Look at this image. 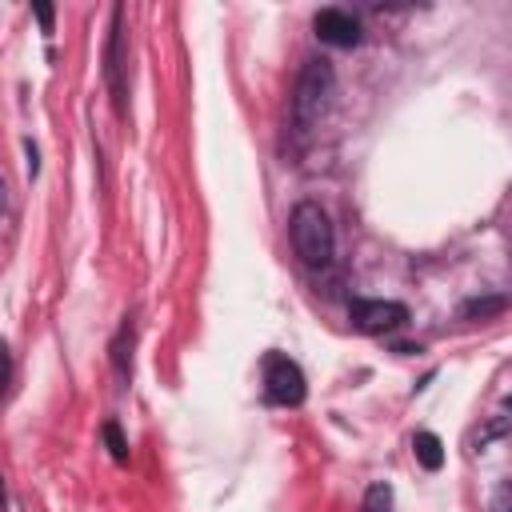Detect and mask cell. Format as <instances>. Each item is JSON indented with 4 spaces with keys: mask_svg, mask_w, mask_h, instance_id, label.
Instances as JSON below:
<instances>
[{
    "mask_svg": "<svg viewBox=\"0 0 512 512\" xmlns=\"http://www.w3.org/2000/svg\"><path fill=\"white\" fill-rule=\"evenodd\" d=\"M364 512H392V488L388 484H372L364 496Z\"/></svg>",
    "mask_w": 512,
    "mask_h": 512,
    "instance_id": "ba28073f",
    "label": "cell"
},
{
    "mask_svg": "<svg viewBox=\"0 0 512 512\" xmlns=\"http://www.w3.org/2000/svg\"><path fill=\"white\" fill-rule=\"evenodd\" d=\"M104 440H108V448H112L116 460H128V444H124V436H120L116 424H104Z\"/></svg>",
    "mask_w": 512,
    "mask_h": 512,
    "instance_id": "9c48e42d",
    "label": "cell"
},
{
    "mask_svg": "<svg viewBox=\"0 0 512 512\" xmlns=\"http://www.w3.org/2000/svg\"><path fill=\"white\" fill-rule=\"evenodd\" d=\"M8 376H12V356H8V348L0 344V392L8 388Z\"/></svg>",
    "mask_w": 512,
    "mask_h": 512,
    "instance_id": "8fae6325",
    "label": "cell"
},
{
    "mask_svg": "<svg viewBox=\"0 0 512 512\" xmlns=\"http://www.w3.org/2000/svg\"><path fill=\"white\" fill-rule=\"evenodd\" d=\"M4 500H8V496H4V480H0V512H4Z\"/></svg>",
    "mask_w": 512,
    "mask_h": 512,
    "instance_id": "5bb4252c",
    "label": "cell"
},
{
    "mask_svg": "<svg viewBox=\"0 0 512 512\" xmlns=\"http://www.w3.org/2000/svg\"><path fill=\"white\" fill-rule=\"evenodd\" d=\"M292 248L296 256L308 264V268H324L332 260V248H336V236H332V224H328V212L312 200L296 204L292 208Z\"/></svg>",
    "mask_w": 512,
    "mask_h": 512,
    "instance_id": "6da1fadb",
    "label": "cell"
},
{
    "mask_svg": "<svg viewBox=\"0 0 512 512\" xmlns=\"http://www.w3.org/2000/svg\"><path fill=\"white\" fill-rule=\"evenodd\" d=\"M504 308V296H492V300H472L464 308V316H488V312H500Z\"/></svg>",
    "mask_w": 512,
    "mask_h": 512,
    "instance_id": "30bf717a",
    "label": "cell"
},
{
    "mask_svg": "<svg viewBox=\"0 0 512 512\" xmlns=\"http://www.w3.org/2000/svg\"><path fill=\"white\" fill-rule=\"evenodd\" d=\"M316 36L332 48H352L360 40V24L344 8H324V12H316Z\"/></svg>",
    "mask_w": 512,
    "mask_h": 512,
    "instance_id": "5b68a950",
    "label": "cell"
},
{
    "mask_svg": "<svg viewBox=\"0 0 512 512\" xmlns=\"http://www.w3.org/2000/svg\"><path fill=\"white\" fill-rule=\"evenodd\" d=\"M328 96H332V64L316 56V60H308V64H304V72H300V80H296V96H292V124H296L300 132H308V128L324 116Z\"/></svg>",
    "mask_w": 512,
    "mask_h": 512,
    "instance_id": "7a4b0ae2",
    "label": "cell"
},
{
    "mask_svg": "<svg viewBox=\"0 0 512 512\" xmlns=\"http://www.w3.org/2000/svg\"><path fill=\"white\" fill-rule=\"evenodd\" d=\"M36 20L44 24V32H52V8H36Z\"/></svg>",
    "mask_w": 512,
    "mask_h": 512,
    "instance_id": "7c38bea8",
    "label": "cell"
},
{
    "mask_svg": "<svg viewBox=\"0 0 512 512\" xmlns=\"http://www.w3.org/2000/svg\"><path fill=\"white\" fill-rule=\"evenodd\" d=\"M412 452H416V460H420L428 472H436V468L444 464V444H440V436H432V432H416Z\"/></svg>",
    "mask_w": 512,
    "mask_h": 512,
    "instance_id": "52a82bcc",
    "label": "cell"
},
{
    "mask_svg": "<svg viewBox=\"0 0 512 512\" xmlns=\"http://www.w3.org/2000/svg\"><path fill=\"white\" fill-rule=\"evenodd\" d=\"M0 208H4V180H0Z\"/></svg>",
    "mask_w": 512,
    "mask_h": 512,
    "instance_id": "9a60e30c",
    "label": "cell"
},
{
    "mask_svg": "<svg viewBox=\"0 0 512 512\" xmlns=\"http://www.w3.org/2000/svg\"><path fill=\"white\" fill-rule=\"evenodd\" d=\"M304 392H308V384H304L300 364L288 360V356H280V352H272V356L264 360V396H268V404L292 408V404L304 400Z\"/></svg>",
    "mask_w": 512,
    "mask_h": 512,
    "instance_id": "3957f363",
    "label": "cell"
},
{
    "mask_svg": "<svg viewBox=\"0 0 512 512\" xmlns=\"http://www.w3.org/2000/svg\"><path fill=\"white\" fill-rule=\"evenodd\" d=\"M104 76H108V88H112V100H116V108L124 112V96H128V84H124V28H120V12H116L112 36H108V52H104Z\"/></svg>",
    "mask_w": 512,
    "mask_h": 512,
    "instance_id": "8992f818",
    "label": "cell"
},
{
    "mask_svg": "<svg viewBox=\"0 0 512 512\" xmlns=\"http://www.w3.org/2000/svg\"><path fill=\"white\" fill-rule=\"evenodd\" d=\"M348 320L356 332H368V336H384L392 328H400L408 320V308L396 304V300H352L348 304Z\"/></svg>",
    "mask_w": 512,
    "mask_h": 512,
    "instance_id": "277c9868",
    "label": "cell"
},
{
    "mask_svg": "<svg viewBox=\"0 0 512 512\" xmlns=\"http://www.w3.org/2000/svg\"><path fill=\"white\" fill-rule=\"evenodd\" d=\"M496 512H508V488L496 492Z\"/></svg>",
    "mask_w": 512,
    "mask_h": 512,
    "instance_id": "4fadbf2b",
    "label": "cell"
}]
</instances>
